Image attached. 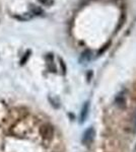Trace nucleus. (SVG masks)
<instances>
[{
    "label": "nucleus",
    "instance_id": "obj_1",
    "mask_svg": "<svg viewBox=\"0 0 136 152\" xmlns=\"http://www.w3.org/2000/svg\"><path fill=\"white\" fill-rule=\"evenodd\" d=\"M39 135H40V137L43 141L50 142L54 138V135H55L54 127L49 123L42 124L40 128H39Z\"/></svg>",
    "mask_w": 136,
    "mask_h": 152
},
{
    "label": "nucleus",
    "instance_id": "obj_2",
    "mask_svg": "<svg viewBox=\"0 0 136 152\" xmlns=\"http://www.w3.org/2000/svg\"><path fill=\"white\" fill-rule=\"evenodd\" d=\"M93 135H95V130L93 128L87 129L83 134V138H82V142L85 144H90L91 141L93 140Z\"/></svg>",
    "mask_w": 136,
    "mask_h": 152
},
{
    "label": "nucleus",
    "instance_id": "obj_3",
    "mask_svg": "<svg viewBox=\"0 0 136 152\" xmlns=\"http://www.w3.org/2000/svg\"><path fill=\"white\" fill-rule=\"evenodd\" d=\"M87 111H88V102H85L82 107V110H81V114H80V121L81 122H83L85 120L86 115H87Z\"/></svg>",
    "mask_w": 136,
    "mask_h": 152
},
{
    "label": "nucleus",
    "instance_id": "obj_4",
    "mask_svg": "<svg viewBox=\"0 0 136 152\" xmlns=\"http://www.w3.org/2000/svg\"><path fill=\"white\" fill-rule=\"evenodd\" d=\"M90 57H91V52L90 50H87L82 54V57H81V59H85V61H88L90 59Z\"/></svg>",
    "mask_w": 136,
    "mask_h": 152
},
{
    "label": "nucleus",
    "instance_id": "obj_5",
    "mask_svg": "<svg viewBox=\"0 0 136 152\" xmlns=\"http://www.w3.org/2000/svg\"><path fill=\"white\" fill-rule=\"evenodd\" d=\"M39 1H40L42 4H44V5H51V4L53 3V0H39Z\"/></svg>",
    "mask_w": 136,
    "mask_h": 152
},
{
    "label": "nucleus",
    "instance_id": "obj_6",
    "mask_svg": "<svg viewBox=\"0 0 136 152\" xmlns=\"http://www.w3.org/2000/svg\"><path fill=\"white\" fill-rule=\"evenodd\" d=\"M33 10H34V13L37 14V15H40L42 12H43L41 8H37V7H35V6L33 7Z\"/></svg>",
    "mask_w": 136,
    "mask_h": 152
},
{
    "label": "nucleus",
    "instance_id": "obj_7",
    "mask_svg": "<svg viewBox=\"0 0 136 152\" xmlns=\"http://www.w3.org/2000/svg\"><path fill=\"white\" fill-rule=\"evenodd\" d=\"M29 51L28 53L26 54V57H24V58H23V60H21V65H23V64H24V62H26V59L29 58Z\"/></svg>",
    "mask_w": 136,
    "mask_h": 152
}]
</instances>
